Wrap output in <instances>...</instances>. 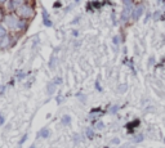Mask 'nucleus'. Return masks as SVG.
<instances>
[{
    "mask_svg": "<svg viewBox=\"0 0 165 148\" xmlns=\"http://www.w3.org/2000/svg\"><path fill=\"white\" fill-rule=\"evenodd\" d=\"M145 139V136H143V134H139V135H135V138L133 139V142L134 143H141L142 140Z\"/></svg>",
    "mask_w": 165,
    "mask_h": 148,
    "instance_id": "15",
    "label": "nucleus"
},
{
    "mask_svg": "<svg viewBox=\"0 0 165 148\" xmlns=\"http://www.w3.org/2000/svg\"><path fill=\"white\" fill-rule=\"evenodd\" d=\"M41 13H43V23L45 27H52L53 26V22L51 21V18H49V14L47 12V9L45 8H43L41 9Z\"/></svg>",
    "mask_w": 165,
    "mask_h": 148,
    "instance_id": "4",
    "label": "nucleus"
},
{
    "mask_svg": "<svg viewBox=\"0 0 165 148\" xmlns=\"http://www.w3.org/2000/svg\"><path fill=\"white\" fill-rule=\"evenodd\" d=\"M126 90V84H121V86L119 88V91H121V93H124Z\"/></svg>",
    "mask_w": 165,
    "mask_h": 148,
    "instance_id": "24",
    "label": "nucleus"
},
{
    "mask_svg": "<svg viewBox=\"0 0 165 148\" xmlns=\"http://www.w3.org/2000/svg\"><path fill=\"white\" fill-rule=\"evenodd\" d=\"M5 3H7V0H0V4H2V5L5 4Z\"/></svg>",
    "mask_w": 165,
    "mask_h": 148,
    "instance_id": "30",
    "label": "nucleus"
},
{
    "mask_svg": "<svg viewBox=\"0 0 165 148\" xmlns=\"http://www.w3.org/2000/svg\"><path fill=\"white\" fill-rule=\"evenodd\" d=\"M30 148H35V144H32V146H31Z\"/></svg>",
    "mask_w": 165,
    "mask_h": 148,
    "instance_id": "31",
    "label": "nucleus"
},
{
    "mask_svg": "<svg viewBox=\"0 0 165 148\" xmlns=\"http://www.w3.org/2000/svg\"><path fill=\"white\" fill-rule=\"evenodd\" d=\"M124 5H133V0H121Z\"/></svg>",
    "mask_w": 165,
    "mask_h": 148,
    "instance_id": "23",
    "label": "nucleus"
},
{
    "mask_svg": "<svg viewBox=\"0 0 165 148\" xmlns=\"http://www.w3.org/2000/svg\"><path fill=\"white\" fill-rule=\"evenodd\" d=\"M118 111H119V106H118V105H114L111 108L108 109V113H111V115H116V113H118Z\"/></svg>",
    "mask_w": 165,
    "mask_h": 148,
    "instance_id": "13",
    "label": "nucleus"
},
{
    "mask_svg": "<svg viewBox=\"0 0 165 148\" xmlns=\"http://www.w3.org/2000/svg\"><path fill=\"white\" fill-rule=\"evenodd\" d=\"M4 18H5V13H4V10L0 8V22L4 21Z\"/></svg>",
    "mask_w": 165,
    "mask_h": 148,
    "instance_id": "22",
    "label": "nucleus"
},
{
    "mask_svg": "<svg viewBox=\"0 0 165 148\" xmlns=\"http://www.w3.org/2000/svg\"><path fill=\"white\" fill-rule=\"evenodd\" d=\"M153 62H155V58H153V57H151V59H148V63H150V66H152Z\"/></svg>",
    "mask_w": 165,
    "mask_h": 148,
    "instance_id": "27",
    "label": "nucleus"
},
{
    "mask_svg": "<svg viewBox=\"0 0 165 148\" xmlns=\"http://www.w3.org/2000/svg\"><path fill=\"white\" fill-rule=\"evenodd\" d=\"M94 88H96V90H98V91H102V86H101V84H100V81H96V84H94Z\"/></svg>",
    "mask_w": 165,
    "mask_h": 148,
    "instance_id": "20",
    "label": "nucleus"
},
{
    "mask_svg": "<svg viewBox=\"0 0 165 148\" xmlns=\"http://www.w3.org/2000/svg\"><path fill=\"white\" fill-rule=\"evenodd\" d=\"M141 125V120L139 119H135V120H133V121H130V122H128L125 125V128L126 129H129L130 130V133L133 131V129H135V128H138Z\"/></svg>",
    "mask_w": 165,
    "mask_h": 148,
    "instance_id": "6",
    "label": "nucleus"
},
{
    "mask_svg": "<svg viewBox=\"0 0 165 148\" xmlns=\"http://www.w3.org/2000/svg\"><path fill=\"white\" fill-rule=\"evenodd\" d=\"M164 143H165V139H164Z\"/></svg>",
    "mask_w": 165,
    "mask_h": 148,
    "instance_id": "33",
    "label": "nucleus"
},
{
    "mask_svg": "<svg viewBox=\"0 0 165 148\" xmlns=\"http://www.w3.org/2000/svg\"><path fill=\"white\" fill-rule=\"evenodd\" d=\"M23 4H26V0H10V7H12L13 10H17Z\"/></svg>",
    "mask_w": 165,
    "mask_h": 148,
    "instance_id": "7",
    "label": "nucleus"
},
{
    "mask_svg": "<svg viewBox=\"0 0 165 148\" xmlns=\"http://www.w3.org/2000/svg\"><path fill=\"white\" fill-rule=\"evenodd\" d=\"M143 12H145V5L143 4H139V5H137V7L134 8L132 17H133L134 21H138L142 15H143Z\"/></svg>",
    "mask_w": 165,
    "mask_h": 148,
    "instance_id": "3",
    "label": "nucleus"
},
{
    "mask_svg": "<svg viewBox=\"0 0 165 148\" xmlns=\"http://www.w3.org/2000/svg\"><path fill=\"white\" fill-rule=\"evenodd\" d=\"M27 136H29V135H27V133H26V134H23V135H22V138H21V140H19V143H18L19 146H22V144H23V143H25V142L27 140Z\"/></svg>",
    "mask_w": 165,
    "mask_h": 148,
    "instance_id": "18",
    "label": "nucleus"
},
{
    "mask_svg": "<svg viewBox=\"0 0 165 148\" xmlns=\"http://www.w3.org/2000/svg\"><path fill=\"white\" fill-rule=\"evenodd\" d=\"M94 129H96V130H103V129H104V124H103L102 121H97V122L94 124Z\"/></svg>",
    "mask_w": 165,
    "mask_h": 148,
    "instance_id": "14",
    "label": "nucleus"
},
{
    "mask_svg": "<svg viewBox=\"0 0 165 148\" xmlns=\"http://www.w3.org/2000/svg\"><path fill=\"white\" fill-rule=\"evenodd\" d=\"M5 35H7V31H5L4 27H3L2 25H0V39H2L3 36H5Z\"/></svg>",
    "mask_w": 165,
    "mask_h": 148,
    "instance_id": "19",
    "label": "nucleus"
},
{
    "mask_svg": "<svg viewBox=\"0 0 165 148\" xmlns=\"http://www.w3.org/2000/svg\"><path fill=\"white\" fill-rule=\"evenodd\" d=\"M53 83L56 84V85H61V84H62V77H59V76H57V77H54Z\"/></svg>",
    "mask_w": 165,
    "mask_h": 148,
    "instance_id": "17",
    "label": "nucleus"
},
{
    "mask_svg": "<svg viewBox=\"0 0 165 148\" xmlns=\"http://www.w3.org/2000/svg\"><path fill=\"white\" fill-rule=\"evenodd\" d=\"M10 36L7 34L5 36H3L2 39H0V49H5V48H8L10 46Z\"/></svg>",
    "mask_w": 165,
    "mask_h": 148,
    "instance_id": "5",
    "label": "nucleus"
},
{
    "mask_svg": "<svg viewBox=\"0 0 165 148\" xmlns=\"http://www.w3.org/2000/svg\"><path fill=\"white\" fill-rule=\"evenodd\" d=\"M61 122L63 126H70L71 122H72V119H71L70 115H63L62 119H61Z\"/></svg>",
    "mask_w": 165,
    "mask_h": 148,
    "instance_id": "9",
    "label": "nucleus"
},
{
    "mask_svg": "<svg viewBox=\"0 0 165 148\" xmlns=\"http://www.w3.org/2000/svg\"><path fill=\"white\" fill-rule=\"evenodd\" d=\"M18 21H19V17H18L17 14H14V13H8V14H5L4 23H5V26H7L8 29H10V30H17Z\"/></svg>",
    "mask_w": 165,
    "mask_h": 148,
    "instance_id": "2",
    "label": "nucleus"
},
{
    "mask_svg": "<svg viewBox=\"0 0 165 148\" xmlns=\"http://www.w3.org/2000/svg\"><path fill=\"white\" fill-rule=\"evenodd\" d=\"M49 134H51L49 129L48 128H43V129H40L39 133H37V136H39V138H43V139H47L49 136Z\"/></svg>",
    "mask_w": 165,
    "mask_h": 148,
    "instance_id": "10",
    "label": "nucleus"
},
{
    "mask_svg": "<svg viewBox=\"0 0 165 148\" xmlns=\"http://www.w3.org/2000/svg\"><path fill=\"white\" fill-rule=\"evenodd\" d=\"M26 27H27V21L19 18V21H18V26H17V31H23Z\"/></svg>",
    "mask_w": 165,
    "mask_h": 148,
    "instance_id": "11",
    "label": "nucleus"
},
{
    "mask_svg": "<svg viewBox=\"0 0 165 148\" xmlns=\"http://www.w3.org/2000/svg\"><path fill=\"white\" fill-rule=\"evenodd\" d=\"M61 5H62V4H61V2H57L56 4L53 5V7H54V8H59V7H61Z\"/></svg>",
    "mask_w": 165,
    "mask_h": 148,
    "instance_id": "29",
    "label": "nucleus"
},
{
    "mask_svg": "<svg viewBox=\"0 0 165 148\" xmlns=\"http://www.w3.org/2000/svg\"><path fill=\"white\" fill-rule=\"evenodd\" d=\"M76 98H79L81 102H85V97H84V94H82V93H78V94H76Z\"/></svg>",
    "mask_w": 165,
    "mask_h": 148,
    "instance_id": "21",
    "label": "nucleus"
},
{
    "mask_svg": "<svg viewBox=\"0 0 165 148\" xmlns=\"http://www.w3.org/2000/svg\"><path fill=\"white\" fill-rule=\"evenodd\" d=\"M85 134H86V136H88L89 139H93V138H94V130H93V128H86Z\"/></svg>",
    "mask_w": 165,
    "mask_h": 148,
    "instance_id": "12",
    "label": "nucleus"
},
{
    "mask_svg": "<svg viewBox=\"0 0 165 148\" xmlns=\"http://www.w3.org/2000/svg\"><path fill=\"white\" fill-rule=\"evenodd\" d=\"M111 143H112V144H119L120 140H119V138H114V139L111 140Z\"/></svg>",
    "mask_w": 165,
    "mask_h": 148,
    "instance_id": "26",
    "label": "nucleus"
},
{
    "mask_svg": "<svg viewBox=\"0 0 165 148\" xmlns=\"http://www.w3.org/2000/svg\"><path fill=\"white\" fill-rule=\"evenodd\" d=\"M5 122V117H4V115L0 112V125H3Z\"/></svg>",
    "mask_w": 165,
    "mask_h": 148,
    "instance_id": "25",
    "label": "nucleus"
},
{
    "mask_svg": "<svg viewBox=\"0 0 165 148\" xmlns=\"http://www.w3.org/2000/svg\"><path fill=\"white\" fill-rule=\"evenodd\" d=\"M75 2H76V3H79V2H80V0H75Z\"/></svg>",
    "mask_w": 165,
    "mask_h": 148,
    "instance_id": "32",
    "label": "nucleus"
},
{
    "mask_svg": "<svg viewBox=\"0 0 165 148\" xmlns=\"http://www.w3.org/2000/svg\"><path fill=\"white\" fill-rule=\"evenodd\" d=\"M16 14H17L21 19H26L27 21V19H31L32 17H34L35 10L30 4L26 3V4L22 5L21 8H18L17 10H16Z\"/></svg>",
    "mask_w": 165,
    "mask_h": 148,
    "instance_id": "1",
    "label": "nucleus"
},
{
    "mask_svg": "<svg viewBox=\"0 0 165 148\" xmlns=\"http://www.w3.org/2000/svg\"><path fill=\"white\" fill-rule=\"evenodd\" d=\"M57 90V85L54 83H49L47 85V94L48 95H54V93Z\"/></svg>",
    "mask_w": 165,
    "mask_h": 148,
    "instance_id": "8",
    "label": "nucleus"
},
{
    "mask_svg": "<svg viewBox=\"0 0 165 148\" xmlns=\"http://www.w3.org/2000/svg\"><path fill=\"white\" fill-rule=\"evenodd\" d=\"M72 36H75V37H78V36H79V31H76V30H74V31H72Z\"/></svg>",
    "mask_w": 165,
    "mask_h": 148,
    "instance_id": "28",
    "label": "nucleus"
},
{
    "mask_svg": "<svg viewBox=\"0 0 165 148\" xmlns=\"http://www.w3.org/2000/svg\"><path fill=\"white\" fill-rule=\"evenodd\" d=\"M120 41H121V40H120V36H119V35H116V36L112 37V43L115 44V45H119Z\"/></svg>",
    "mask_w": 165,
    "mask_h": 148,
    "instance_id": "16",
    "label": "nucleus"
}]
</instances>
